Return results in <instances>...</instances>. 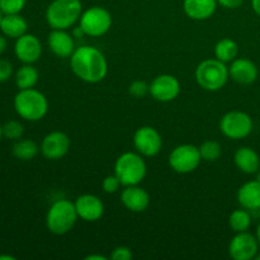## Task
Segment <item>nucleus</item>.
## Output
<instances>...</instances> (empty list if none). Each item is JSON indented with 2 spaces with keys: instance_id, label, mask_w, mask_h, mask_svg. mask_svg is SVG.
<instances>
[{
  "instance_id": "obj_1",
  "label": "nucleus",
  "mask_w": 260,
  "mask_h": 260,
  "mask_svg": "<svg viewBox=\"0 0 260 260\" xmlns=\"http://www.w3.org/2000/svg\"><path fill=\"white\" fill-rule=\"evenodd\" d=\"M70 68L74 75L84 83L98 84L108 74V61L101 50L84 45L70 56Z\"/></svg>"
},
{
  "instance_id": "obj_2",
  "label": "nucleus",
  "mask_w": 260,
  "mask_h": 260,
  "mask_svg": "<svg viewBox=\"0 0 260 260\" xmlns=\"http://www.w3.org/2000/svg\"><path fill=\"white\" fill-rule=\"evenodd\" d=\"M80 0H52L46 9L45 18L52 29H69L83 14Z\"/></svg>"
},
{
  "instance_id": "obj_3",
  "label": "nucleus",
  "mask_w": 260,
  "mask_h": 260,
  "mask_svg": "<svg viewBox=\"0 0 260 260\" xmlns=\"http://www.w3.org/2000/svg\"><path fill=\"white\" fill-rule=\"evenodd\" d=\"M14 109L20 118L37 122L47 114L48 101L45 94L37 89H23L15 94Z\"/></svg>"
},
{
  "instance_id": "obj_4",
  "label": "nucleus",
  "mask_w": 260,
  "mask_h": 260,
  "mask_svg": "<svg viewBox=\"0 0 260 260\" xmlns=\"http://www.w3.org/2000/svg\"><path fill=\"white\" fill-rule=\"evenodd\" d=\"M78 218L75 203L69 200H57L48 208L46 226L51 234L61 236L73 230Z\"/></svg>"
},
{
  "instance_id": "obj_5",
  "label": "nucleus",
  "mask_w": 260,
  "mask_h": 260,
  "mask_svg": "<svg viewBox=\"0 0 260 260\" xmlns=\"http://www.w3.org/2000/svg\"><path fill=\"white\" fill-rule=\"evenodd\" d=\"M147 165L144 156L139 152L126 151L117 157L114 162V174L118 177L123 187L139 185L145 179Z\"/></svg>"
},
{
  "instance_id": "obj_6",
  "label": "nucleus",
  "mask_w": 260,
  "mask_h": 260,
  "mask_svg": "<svg viewBox=\"0 0 260 260\" xmlns=\"http://www.w3.org/2000/svg\"><path fill=\"white\" fill-rule=\"evenodd\" d=\"M230 79L229 66L217 58H206L196 69V81L207 91L221 90Z\"/></svg>"
},
{
  "instance_id": "obj_7",
  "label": "nucleus",
  "mask_w": 260,
  "mask_h": 260,
  "mask_svg": "<svg viewBox=\"0 0 260 260\" xmlns=\"http://www.w3.org/2000/svg\"><path fill=\"white\" fill-rule=\"evenodd\" d=\"M112 23H113V19H112L111 12L103 7L94 5V7L84 10L79 19V27L83 29L85 36L102 37L108 33L112 27Z\"/></svg>"
},
{
  "instance_id": "obj_8",
  "label": "nucleus",
  "mask_w": 260,
  "mask_h": 260,
  "mask_svg": "<svg viewBox=\"0 0 260 260\" xmlns=\"http://www.w3.org/2000/svg\"><path fill=\"white\" fill-rule=\"evenodd\" d=\"M253 118L246 112L230 111L220 119V131L230 140H243L253 132Z\"/></svg>"
},
{
  "instance_id": "obj_9",
  "label": "nucleus",
  "mask_w": 260,
  "mask_h": 260,
  "mask_svg": "<svg viewBox=\"0 0 260 260\" xmlns=\"http://www.w3.org/2000/svg\"><path fill=\"white\" fill-rule=\"evenodd\" d=\"M168 162H169V167L178 174H189L200 167L202 157L197 146L190 144H182L172 150Z\"/></svg>"
},
{
  "instance_id": "obj_10",
  "label": "nucleus",
  "mask_w": 260,
  "mask_h": 260,
  "mask_svg": "<svg viewBox=\"0 0 260 260\" xmlns=\"http://www.w3.org/2000/svg\"><path fill=\"white\" fill-rule=\"evenodd\" d=\"M134 146L144 157L156 156L162 147L160 132L151 126H142L134 135Z\"/></svg>"
},
{
  "instance_id": "obj_11",
  "label": "nucleus",
  "mask_w": 260,
  "mask_h": 260,
  "mask_svg": "<svg viewBox=\"0 0 260 260\" xmlns=\"http://www.w3.org/2000/svg\"><path fill=\"white\" fill-rule=\"evenodd\" d=\"M259 241L255 235L249 231L236 233V235L229 243V255L234 260L255 259L259 251Z\"/></svg>"
},
{
  "instance_id": "obj_12",
  "label": "nucleus",
  "mask_w": 260,
  "mask_h": 260,
  "mask_svg": "<svg viewBox=\"0 0 260 260\" xmlns=\"http://www.w3.org/2000/svg\"><path fill=\"white\" fill-rule=\"evenodd\" d=\"M179 80L174 75L170 74H161L154 78V80L150 84V94L152 98L161 103L174 101L180 94Z\"/></svg>"
},
{
  "instance_id": "obj_13",
  "label": "nucleus",
  "mask_w": 260,
  "mask_h": 260,
  "mask_svg": "<svg viewBox=\"0 0 260 260\" xmlns=\"http://www.w3.org/2000/svg\"><path fill=\"white\" fill-rule=\"evenodd\" d=\"M71 141L62 131H52L43 137L41 142V154L47 160H60L66 156L70 150Z\"/></svg>"
},
{
  "instance_id": "obj_14",
  "label": "nucleus",
  "mask_w": 260,
  "mask_h": 260,
  "mask_svg": "<svg viewBox=\"0 0 260 260\" xmlns=\"http://www.w3.org/2000/svg\"><path fill=\"white\" fill-rule=\"evenodd\" d=\"M14 53L20 62L35 63L42 55V43L37 36L25 33L15 40Z\"/></svg>"
},
{
  "instance_id": "obj_15",
  "label": "nucleus",
  "mask_w": 260,
  "mask_h": 260,
  "mask_svg": "<svg viewBox=\"0 0 260 260\" xmlns=\"http://www.w3.org/2000/svg\"><path fill=\"white\" fill-rule=\"evenodd\" d=\"M76 212L79 218L85 222H95L101 220L104 213V205L101 198L95 194H81L76 198Z\"/></svg>"
},
{
  "instance_id": "obj_16",
  "label": "nucleus",
  "mask_w": 260,
  "mask_h": 260,
  "mask_svg": "<svg viewBox=\"0 0 260 260\" xmlns=\"http://www.w3.org/2000/svg\"><path fill=\"white\" fill-rule=\"evenodd\" d=\"M230 78L241 85H250L258 79L259 70L255 62L245 57H236L229 66Z\"/></svg>"
},
{
  "instance_id": "obj_17",
  "label": "nucleus",
  "mask_w": 260,
  "mask_h": 260,
  "mask_svg": "<svg viewBox=\"0 0 260 260\" xmlns=\"http://www.w3.org/2000/svg\"><path fill=\"white\" fill-rule=\"evenodd\" d=\"M47 45L51 52L57 57H70L76 50L74 36L68 32V29H52L48 35Z\"/></svg>"
},
{
  "instance_id": "obj_18",
  "label": "nucleus",
  "mask_w": 260,
  "mask_h": 260,
  "mask_svg": "<svg viewBox=\"0 0 260 260\" xmlns=\"http://www.w3.org/2000/svg\"><path fill=\"white\" fill-rule=\"evenodd\" d=\"M121 202L128 211L135 213L144 212L150 205V194L146 189L139 185L124 187L121 193Z\"/></svg>"
},
{
  "instance_id": "obj_19",
  "label": "nucleus",
  "mask_w": 260,
  "mask_h": 260,
  "mask_svg": "<svg viewBox=\"0 0 260 260\" xmlns=\"http://www.w3.org/2000/svg\"><path fill=\"white\" fill-rule=\"evenodd\" d=\"M217 0H183L185 15L193 20H207L217 9Z\"/></svg>"
},
{
  "instance_id": "obj_20",
  "label": "nucleus",
  "mask_w": 260,
  "mask_h": 260,
  "mask_svg": "<svg viewBox=\"0 0 260 260\" xmlns=\"http://www.w3.org/2000/svg\"><path fill=\"white\" fill-rule=\"evenodd\" d=\"M239 205L249 211L260 210V179L244 183L236 193Z\"/></svg>"
},
{
  "instance_id": "obj_21",
  "label": "nucleus",
  "mask_w": 260,
  "mask_h": 260,
  "mask_svg": "<svg viewBox=\"0 0 260 260\" xmlns=\"http://www.w3.org/2000/svg\"><path fill=\"white\" fill-rule=\"evenodd\" d=\"M234 162L236 168L244 174H256L260 172V156L258 152L249 146L238 149L234 155Z\"/></svg>"
},
{
  "instance_id": "obj_22",
  "label": "nucleus",
  "mask_w": 260,
  "mask_h": 260,
  "mask_svg": "<svg viewBox=\"0 0 260 260\" xmlns=\"http://www.w3.org/2000/svg\"><path fill=\"white\" fill-rule=\"evenodd\" d=\"M28 29V23L24 17L18 14H4L2 23H0V30L3 35L8 38H19L20 36L25 35Z\"/></svg>"
},
{
  "instance_id": "obj_23",
  "label": "nucleus",
  "mask_w": 260,
  "mask_h": 260,
  "mask_svg": "<svg viewBox=\"0 0 260 260\" xmlns=\"http://www.w3.org/2000/svg\"><path fill=\"white\" fill-rule=\"evenodd\" d=\"M38 80H40V73L33 66V63H23L15 73V84L19 90L35 88Z\"/></svg>"
},
{
  "instance_id": "obj_24",
  "label": "nucleus",
  "mask_w": 260,
  "mask_h": 260,
  "mask_svg": "<svg viewBox=\"0 0 260 260\" xmlns=\"http://www.w3.org/2000/svg\"><path fill=\"white\" fill-rule=\"evenodd\" d=\"M40 151L41 147L38 146L37 142L30 139L17 140L12 149L13 156L17 157L18 160H22V161H29V160L35 159Z\"/></svg>"
},
{
  "instance_id": "obj_25",
  "label": "nucleus",
  "mask_w": 260,
  "mask_h": 260,
  "mask_svg": "<svg viewBox=\"0 0 260 260\" xmlns=\"http://www.w3.org/2000/svg\"><path fill=\"white\" fill-rule=\"evenodd\" d=\"M215 57L222 62L228 63L235 60L239 55V46L231 38H222L215 45Z\"/></svg>"
},
{
  "instance_id": "obj_26",
  "label": "nucleus",
  "mask_w": 260,
  "mask_h": 260,
  "mask_svg": "<svg viewBox=\"0 0 260 260\" xmlns=\"http://www.w3.org/2000/svg\"><path fill=\"white\" fill-rule=\"evenodd\" d=\"M251 215L249 210L245 208H239V210L233 211L229 216V226L234 233H244L248 231L251 226Z\"/></svg>"
},
{
  "instance_id": "obj_27",
  "label": "nucleus",
  "mask_w": 260,
  "mask_h": 260,
  "mask_svg": "<svg viewBox=\"0 0 260 260\" xmlns=\"http://www.w3.org/2000/svg\"><path fill=\"white\" fill-rule=\"evenodd\" d=\"M198 149H200L201 157H202L203 161L215 162L222 155V147L217 141H213V140L205 141Z\"/></svg>"
},
{
  "instance_id": "obj_28",
  "label": "nucleus",
  "mask_w": 260,
  "mask_h": 260,
  "mask_svg": "<svg viewBox=\"0 0 260 260\" xmlns=\"http://www.w3.org/2000/svg\"><path fill=\"white\" fill-rule=\"evenodd\" d=\"M3 134H4V137L9 140H19L24 134V127L19 121L13 119L3 126Z\"/></svg>"
},
{
  "instance_id": "obj_29",
  "label": "nucleus",
  "mask_w": 260,
  "mask_h": 260,
  "mask_svg": "<svg viewBox=\"0 0 260 260\" xmlns=\"http://www.w3.org/2000/svg\"><path fill=\"white\" fill-rule=\"evenodd\" d=\"M27 0H0L3 14H18L25 8Z\"/></svg>"
},
{
  "instance_id": "obj_30",
  "label": "nucleus",
  "mask_w": 260,
  "mask_h": 260,
  "mask_svg": "<svg viewBox=\"0 0 260 260\" xmlns=\"http://www.w3.org/2000/svg\"><path fill=\"white\" fill-rule=\"evenodd\" d=\"M128 93L134 98H144L147 93H150V85L144 80H135L129 84Z\"/></svg>"
},
{
  "instance_id": "obj_31",
  "label": "nucleus",
  "mask_w": 260,
  "mask_h": 260,
  "mask_svg": "<svg viewBox=\"0 0 260 260\" xmlns=\"http://www.w3.org/2000/svg\"><path fill=\"white\" fill-rule=\"evenodd\" d=\"M121 185V182H119L118 177H117L116 174L107 175L103 179V182H102V188H103L104 192L108 193V194H113V193L118 192Z\"/></svg>"
},
{
  "instance_id": "obj_32",
  "label": "nucleus",
  "mask_w": 260,
  "mask_h": 260,
  "mask_svg": "<svg viewBox=\"0 0 260 260\" xmlns=\"http://www.w3.org/2000/svg\"><path fill=\"white\" fill-rule=\"evenodd\" d=\"M112 260H131L134 258V254H132L131 249L128 246L119 245L116 246V248L112 250L111 256H109Z\"/></svg>"
},
{
  "instance_id": "obj_33",
  "label": "nucleus",
  "mask_w": 260,
  "mask_h": 260,
  "mask_svg": "<svg viewBox=\"0 0 260 260\" xmlns=\"http://www.w3.org/2000/svg\"><path fill=\"white\" fill-rule=\"evenodd\" d=\"M13 75V65L5 58H0V83H5Z\"/></svg>"
},
{
  "instance_id": "obj_34",
  "label": "nucleus",
  "mask_w": 260,
  "mask_h": 260,
  "mask_svg": "<svg viewBox=\"0 0 260 260\" xmlns=\"http://www.w3.org/2000/svg\"><path fill=\"white\" fill-rule=\"evenodd\" d=\"M244 0H217V4L225 9H238L243 5Z\"/></svg>"
},
{
  "instance_id": "obj_35",
  "label": "nucleus",
  "mask_w": 260,
  "mask_h": 260,
  "mask_svg": "<svg viewBox=\"0 0 260 260\" xmlns=\"http://www.w3.org/2000/svg\"><path fill=\"white\" fill-rule=\"evenodd\" d=\"M7 46H8L7 37H5V36L2 33V35H0V55H2L5 50H7Z\"/></svg>"
},
{
  "instance_id": "obj_36",
  "label": "nucleus",
  "mask_w": 260,
  "mask_h": 260,
  "mask_svg": "<svg viewBox=\"0 0 260 260\" xmlns=\"http://www.w3.org/2000/svg\"><path fill=\"white\" fill-rule=\"evenodd\" d=\"M251 8H253L254 13L260 17V0H251Z\"/></svg>"
},
{
  "instance_id": "obj_37",
  "label": "nucleus",
  "mask_w": 260,
  "mask_h": 260,
  "mask_svg": "<svg viewBox=\"0 0 260 260\" xmlns=\"http://www.w3.org/2000/svg\"><path fill=\"white\" fill-rule=\"evenodd\" d=\"M108 258L101 254H90V255L85 256V260H107Z\"/></svg>"
},
{
  "instance_id": "obj_38",
  "label": "nucleus",
  "mask_w": 260,
  "mask_h": 260,
  "mask_svg": "<svg viewBox=\"0 0 260 260\" xmlns=\"http://www.w3.org/2000/svg\"><path fill=\"white\" fill-rule=\"evenodd\" d=\"M0 260H15V256H12V255H0Z\"/></svg>"
},
{
  "instance_id": "obj_39",
  "label": "nucleus",
  "mask_w": 260,
  "mask_h": 260,
  "mask_svg": "<svg viewBox=\"0 0 260 260\" xmlns=\"http://www.w3.org/2000/svg\"><path fill=\"white\" fill-rule=\"evenodd\" d=\"M255 236H256V239H258V241H259V245H260V223L258 225V228H256V233H255Z\"/></svg>"
},
{
  "instance_id": "obj_40",
  "label": "nucleus",
  "mask_w": 260,
  "mask_h": 260,
  "mask_svg": "<svg viewBox=\"0 0 260 260\" xmlns=\"http://www.w3.org/2000/svg\"><path fill=\"white\" fill-rule=\"evenodd\" d=\"M3 137H4V134H3V126L0 124V141H2Z\"/></svg>"
},
{
  "instance_id": "obj_41",
  "label": "nucleus",
  "mask_w": 260,
  "mask_h": 260,
  "mask_svg": "<svg viewBox=\"0 0 260 260\" xmlns=\"http://www.w3.org/2000/svg\"><path fill=\"white\" fill-rule=\"evenodd\" d=\"M3 15H4V14H3V13H2V10H0V23H2V19H3Z\"/></svg>"
},
{
  "instance_id": "obj_42",
  "label": "nucleus",
  "mask_w": 260,
  "mask_h": 260,
  "mask_svg": "<svg viewBox=\"0 0 260 260\" xmlns=\"http://www.w3.org/2000/svg\"><path fill=\"white\" fill-rule=\"evenodd\" d=\"M255 259H256V260H260V254H258V255L255 256Z\"/></svg>"
}]
</instances>
